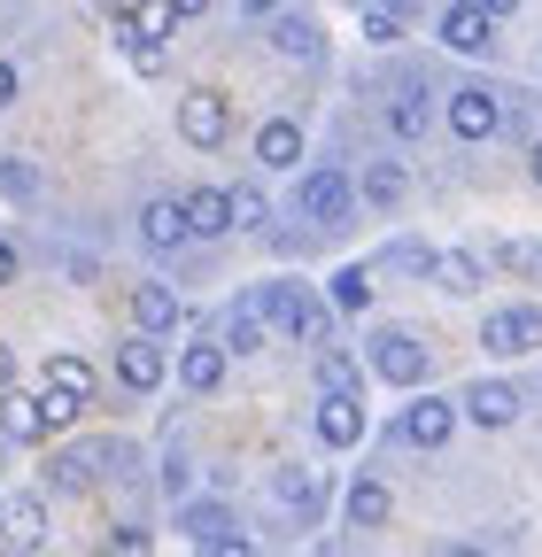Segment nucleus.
Listing matches in <instances>:
<instances>
[{
	"mask_svg": "<svg viewBox=\"0 0 542 557\" xmlns=\"http://www.w3.org/2000/svg\"><path fill=\"white\" fill-rule=\"evenodd\" d=\"M372 372H380L387 387H419V380H427V348H419L411 333H380V341H372Z\"/></svg>",
	"mask_w": 542,
	"mask_h": 557,
	"instance_id": "6",
	"label": "nucleus"
},
{
	"mask_svg": "<svg viewBox=\"0 0 542 557\" xmlns=\"http://www.w3.org/2000/svg\"><path fill=\"white\" fill-rule=\"evenodd\" d=\"M109 557H156L148 527H116V534H109Z\"/></svg>",
	"mask_w": 542,
	"mask_h": 557,
	"instance_id": "33",
	"label": "nucleus"
},
{
	"mask_svg": "<svg viewBox=\"0 0 542 557\" xmlns=\"http://www.w3.org/2000/svg\"><path fill=\"white\" fill-rule=\"evenodd\" d=\"M47 387H54V395H78V403H94V372H86L78 357H47Z\"/></svg>",
	"mask_w": 542,
	"mask_h": 557,
	"instance_id": "25",
	"label": "nucleus"
},
{
	"mask_svg": "<svg viewBox=\"0 0 542 557\" xmlns=\"http://www.w3.org/2000/svg\"><path fill=\"white\" fill-rule=\"evenodd\" d=\"M419 9V0H380V16H411Z\"/></svg>",
	"mask_w": 542,
	"mask_h": 557,
	"instance_id": "41",
	"label": "nucleus"
},
{
	"mask_svg": "<svg viewBox=\"0 0 542 557\" xmlns=\"http://www.w3.org/2000/svg\"><path fill=\"white\" fill-rule=\"evenodd\" d=\"M318 496H325V480H318L310 465H287V472H280V504H287V511H303V519H310V511H318Z\"/></svg>",
	"mask_w": 542,
	"mask_h": 557,
	"instance_id": "23",
	"label": "nucleus"
},
{
	"mask_svg": "<svg viewBox=\"0 0 542 557\" xmlns=\"http://www.w3.org/2000/svg\"><path fill=\"white\" fill-rule=\"evenodd\" d=\"M496 256H504L512 271H527V278H542V248H534V240H504Z\"/></svg>",
	"mask_w": 542,
	"mask_h": 557,
	"instance_id": "34",
	"label": "nucleus"
},
{
	"mask_svg": "<svg viewBox=\"0 0 542 557\" xmlns=\"http://www.w3.org/2000/svg\"><path fill=\"white\" fill-rule=\"evenodd\" d=\"M457 418H465L457 403H442V395H411V410H403V442H411V449H442Z\"/></svg>",
	"mask_w": 542,
	"mask_h": 557,
	"instance_id": "8",
	"label": "nucleus"
},
{
	"mask_svg": "<svg viewBox=\"0 0 542 557\" xmlns=\"http://www.w3.org/2000/svg\"><path fill=\"white\" fill-rule=\"evenodd\" d=\"M9 278H16V248H9V240H0V287H9Z\"/></svg>",
	"mask_w": 542,
	"mask_h": 557,
	"instance_id": "40",
	"label": "nucleus"
},
{
	"mask_svg": "<svg viewBox=\"0 0 542 557\" xmlns=\"http://www.w3.org/2000/svg\"><path fill=\"white\" fill-rule=\"evenodd\" d=\"M442 47L449 54H489L496 47V16L481 9V0H457V9H442Z\"/></svg>",
	"mask_w": 542,
	"mask_h": 557,
	"instance_id": "5",
	"label": "nucleus"
},
{
	"mask_svg": "<svg viewBox=\"0 0 542 557\" xmlns=\"http://www.w3.org/2000/svg\"><path fill=\"white\" fill-rule=\"evenodd\" d=\"M32 186H39V178H32V163H16V156L0 163V194H9V201H32Z\"/></svg>",
	"mask_w": 542,
	"mask_h": 557,
	"instance_id": "32",
	"label": "nucleus"
},
{
	"mask_svg": "<svg viewBox=\"0 0 542 557\" xmlns=\"http://www.w3.org/2000/svg\"><path fill=\"white\" fill-rule=\"evenodd\" d=\"M171 9H178V16H201V9H210V0H171Z\"/></svg>",
	"mask_w": 542,
	"mask_h": 557,
	"instance_id": "42",
	"label": "nucleus"
},
{
	"mask_svg": "<svg viewBox=\"0 0 542 557\" xmlns=\"http://www.w3.org/2000/svg\"><path fill=\"white\" fill-rule=\"evenodd\" d=\"M47 480H54V487H86V480H94V457H78V449H62V457L47 465Z\"/></svg>",
	"mask_w": 542,
	"mask_h": 557,
	"instance_id": "31",
	"label": "nucleus"
},
{
	"mask_svg": "<svg viewBox=\"0 0 542 557\" xmlns=\"http://www.w3.org/2000/svg\"><path fill=\"white\" fill-rule=\"evenodd\" d=\"M201 557H256V542H248V534H210V542H201Z\"/></svg>",
	"mask_w": 542,
	"mask_h": 557,
	"instance_id": "35",
	"label": "nucleus"
},
{
	"mask_svg": "<svg viewBox=\"0 0 542 557\" xmlns=\"http://www.w3.org/2000/svg\"><path fill=\"white\" fill-rule=\"evenodd\" d=\"M225 201H233V233H256L263 225V186L241 178V186H225Z\"/></svg>",
	"mask_w": 542,
	"mask_h": 557,
	"instance_id": "29",
	"label": "nucleus"
},
{
	"mask_svg": "<svg viewBox=\"0 0 542 557\" xmlns=\"http://www.w3.org/2000/svg\"><path fill=\"white\" fill-rule=\"evenodd\" d=\"M0 527H9V549H39V542H47V504H39V496H16Z\"/></svg>",
	"mask_w": 542,
	"mask_h": 557,
	"instance_id": "18",
	"label": "nucleus"
},
{
	"mask_svg": "<svg viewBox=\"0 0 542 557\" xmlns=\"http://www.w3.org/2000/svg\"><path fill=\"white\" fill-rule=\"evenodd\" d=\"M481 348H496V357H527V348H542V310L512 302V310H489L481 325Z\"/></svg>",
	"mask_w": 542,
	"mask_h": 557,
	"instance_id": "4",
	"label": "nucleus"
},
{
	"mask_svg": "<svg viewBox=\"0 0 542 557\" xmlns=\"http://www.w3.org/2000/svg\"><path fill=\"white\" fill-rule=\"evenodd\" d=\"M132 70H140V78H156V70H163V47H156V39H132Z\"/></svg>",
	"mask_w": 542,
	"mask_h": 557,
	"instance_id": "37",
	"label": "nucleus"
},
{
	"mask_svg": "<svg viewBox=\"0 0 542 557\" xmlns=\"http://www.w3.org/2000/svg\"><path fill=\"white\" fill-rule=\"evenodd\" d=\"M9 380H16V357H9V341H0V395H9Z\"/></svg>",
	"mask_w": 542,
	"mask_h": 557,
	"instance_id": "39",
	"label": "nucleus"
},
{
	"mask_svg": "<svg viewBox=\"0 0 542 557\" xmlns=\"http://www.w3.org/2000/svg\"><path fill=\"white\" fill-rule=\"evenodd\" d=\"M457 410L472 418V426H512V418H519V387L512 380H472Z\"/></svg>",
	"mask_w": 542,
	"mask_h": 557,
	"instance_id": "11",
	"label": "nucleus"
},
{
	"mask_svg": "<svg viewBox=\"0 0 542 557\" xmlns=\"http://www.w3.org/2000/svg\"><path fill=\"white\" fill-rule=\"evenodd\" d=\"M427 116H434V109H427V86H395V101H387V132H395V139H419Z\"/></svg>",
	"mask_w": 542,
	"mask_h": 557,
	"instance_id": "19",
	"label": "nucleus"
},
{
	"mask_svg": "<svg viewBox=\"0 0 542 557\" xmlns=\"http://www.w3.org/2000/svg\"><path fill=\"white\" fill-rule=\"evenodd\" d=\"M365 302H372V271L342 263V271H333V310H365Z\"/></svg>",
	"mask_w": 542,
	"mask_h": 557,
	"instance_id": "26",
	"label": "nucleus"
},
{
	"mask_svg": "<svg viewBox=\"0 0 542 557\" xmlns=\"http://www.w3.org/2000/svg\"><path fill=\"white\" fill-rule=\"evenodd\" d=\"M271 47H280L287 62H318V32H310L303 16H287V24H271Z\"/></svg>",
	"mask_w": 542,
	"mask_h": 557,
	"instance_id": "27",
	"label": "nucleus"
},
{
	"mask_svg": "<svg viewBox=\"0 0 542 557\" xmlns=\"http://www.w3.org/2000/svg\"><path fill=\"white\" fill-rule=\"evenodd\" d=\"M449 132H457V139H496V132H504V94L457 86V94H449Z\"/></svg>",
	"mask_w": 542,
	"mask_h": 557,
	"instance_id": "2",
	"label": "nucleus"
},
{
	"mask_svg": "<svg viewBox=\"0 0 542 557\" xmlns=\"http://www.w3.org/2000/svg\"><path fill=\"white\" fill-rule=\"evenodd\" d=\"M163 372H171V364H163V348H156L148 333H132V341L116 348V380H124L132 395H156V387H163Z\"/></svg>",
	"mask_w": 542,
	"mask_h": 557,
	"instance_id": "9",
	"label": "nucleus"
},
{
	"mask_svg": "<svg viewBox=\"0 0 542 557\" xmlns=\"http://www.w3.org/2000/svg\"><path fill=\"white\" fill-rule=\"evenodd\" d=\"M318 387H325V395H365V380H357V357H349V348H318Z\"/></svg>",
	"mask_w": 542,
	"mask_h": 557,
	"instance_id": "22",
	"label": "nucleus"
},
{
	"mask_svg": "<svg viewBox=\"0 0 542 557\" xmlns=\"http://www.w3.org/2000/svg\"><path fill=\"white\" fill-rule=\"evenodd\" d=\"M178 380H186L194 395H210V387L225 380V341H194L186 357H178Z\"/></svg>",
	"mask_w": 542,
	"mask_h": 557,
	"instance_id": "16",
	"label": "nucleus"
},
{
	"mask_svg": "<svg viewBox=\"0 0 542 557\" xmlns=\"http://www.w3.org/2000/svg\"><path fill=\"white\" fill-rule=\"evenodd\" d=\"M365 39H372V47H395V39H403V16H380V9H372V16H365Z\"/></svg>",
	"mask_w": 542,
	"mask_h": 557,
	"instance_id": "36",
	"label": "nucleus"
},
{
	"mask_svg": "<svg viewBox=\"0 0 542 557\" xmlns=\"http://www.w3.org/2000/svg\"><path fill=\"white\" fill-rule=\"evenodd\" d=\"M9 101H16V70H9V62H0V109H9Z\"/></svg>",
	"mask_w": 542,
	"mask_h": 557,
	"instance_id": "38",
	"label": "nucleus"
},
{
	"mask_svg": "<svg viewBox=\"0 0 542 557\" xmlns=\"http://www.w3.org/2000/svg\"><path fill=\"white\" fill-rule=\"evenodd\" d=\"M256 310L280 325L287 341H303V348H325V302H310L303 287H256Z\"/></svg>",
	"mask_w": 542,
	"mask_h": 557,
	"instance_id": "1",
	"label": "nucleus"
},
{
	"mask_svg": "<svg viewBox=\"0 0 542 557\" xmlns=\"http://www.w3.org/2000/svg\"><path fill=\"white\" fill-rule=\"evenodd\" d=\"M481 271H489V263L472 256V248H449V256H442V287H449V295H481Z\"/></svg>",
	"mask_w": 542,
	"mask_h": 557,
	"instance_id": "24",
	"label": "nucleus"
},
{
	"mask_svg": "<svg viewBox=\"0 0 542 557\" xmlns=\"http://www.w3.org/2000/svg\"><path fill=\"white\" fill-rule=\"evenodd\" d=\"M241 9H248V16H271V9H280V0H241Z\"/></svg>",
	"mask_w": 542,
	"mask_h": 557,
	"instance_id": "43",
	"label": "nucleus"
},
{
	"mask_svg": "<svg viewBox=\"0 0 542 557\" xmlns=\"http://www.w3.org/2000/svg\"><path fill=\"white\" fill-rule=\"evenodd\" d=\"M295 201H303V218H318V225H342L349 209H357V186H349L342 171H310Z\"/></svg>",
	"mask_w": 542,
	"mask_h": 557,
	"instance_id": "7",
	"label": "nucleus"
},
{
	"mask_svg": "<svg viewBox=\"0 0 542 557\" xmlns=\"http://www.w3.org/2000/svg\"><path fill=\"white\" fill-rule=\"evenodd\" d=\"M318 442L325 449H357L365 442V395H325L318 403Z\"/></svg>",
	"mask_w": 542,
	"mask_h": 557,
	"instance_id": "10",
	"label": "nucleus"
},
{
	"mask_svg": "<svg viewBox=\"0 0 542 557\" xmlns=\"http://www.w3.org/2000/svg\"><path fill=\"white\" fill-rule=\"evenodd\" d=\"M527 171H534V186H542V139H534V156H527Z\"/></svg>",
	"mask_w": 542,
	"mask_h": 557,
	"instance_id": "45",
	"label": "nucleus"
},
{
	"mask_svg": "<svg viewBox=\"0 0 542 557\" xmlns=\"http://www.w3.org/2000/svg\"><path fill=\"white\" fill-rule=\"evenodd\" d=\"M171 24H178V9H171V0H140V9H132V39H171Z\"/></svg>",
	"mask_w": 542,
	"mask_h": 557,
	"instance_id": "28",
	"label": "nucleus"
},
{
	"mask_svg": "<svg viewBox=\"0 0 542 557\" xmlns=\"http://www.w3.org/2000/svg\"><path fill=\"white\" fill-rule=\"evenodd\" d=\"M132 325H140V333H178L186 325V302L171 287H132Z\"/></svg>",
	"mask_w": 542,
	"mask_h": 557,
	"instance_id": "14",
	"label": "nucleus"
},
{
	"mask_svg": "<svg viewBox=\"0 0 542 557\" xmlns=\"http://www.w3.org/2000/svg\"><path fill=\"white\" fill-rule=\"evenodd\" d=\"M481 9H489V16H512V9H519V0H481Z\"/></svg>",
	"mask_w": 542,
	"mask_h": 557,
	"instance_id": "44",
	"label": "nucleus"
},
{
	"mask_svg": "<svg viewBox=\"0 0 542 557\" xmlns=\"http://www.w3.org/2000/svg\"><path fill=\"white\" fill-rule=\"evenodd\" d=\"M218 341H225V357H248V348L263 341V310H256V295H248L241 310H225V325H218Z\"/></svg>",
	"mask_w": 542,
	"mask_h": 557,
	"instance_id": "21",
	"label": "nucleus"
},
{
	"mask_svg": "<svg viewBox=\"0 0 542 557\" xmlns=\"http://www.w3.org/2000/svg\"><path fill=\"white\" fill-rule=\"evenodd\" d=\"M194 233V218H186V194H156L148 209H140V240L148 248H178Z\"/></svg>",
	"mask_w": 542,
	"mask_h": 557,
	"instance_id": "12",
	"label": "nucleus"
},
{
	"mask_svg": "<svg viewBox=\"0 0 542 557\" xmlns=\"http://www.w3.org/2000/svg\"><path fill=\"white\" fill-rule=\"evenodd\" d=\"M0 426H9V442H47V434H62L54 410H47V395H9V403H0Z\"/></svg>",
	"mask_w": 542,
	"mask_h": 557,
	"instance_id": "13",
	"label": "nucleus"
},
{
	"mask_svg": "<svg viewBox=\"0 0 542 557\" xmlns=\"http://www.w3.org/2000/svg\"><path fill=\"white\" fill-rule=\"evenodd\" d=\"M342 511H349V527H387V511H395V496L380 480H357L349 496H342Z\"/></svg>",
	"mask_w": 542,
	"mask_h": 557,
	"instance_id": "20",
	"label": "nucleus"
},
{
	"mask_svg": "<svg viewBox=\"0 0 542 557\" xmlns=\"http://www.w3.org/2000/svg\"><path fill=\"white\" fill-rule=\"evenodd\" d=\"M256 163H263V171H295V163H303V124L271 116V124L256 132Z\"/></svg>",
	"mask_w": 542,
	"mask_h": 557,
	"instance_id": "15",
	"label": "nucleus"
},
{
	"mask_svg": "<svg viewBox=\"0 0 542 557\" xmlns=\"http://www.w3.org/2000/svg\"><path fill=\"white\" fill-rule=\"evenodd\" d=\"M178 132L194 139V148H218V139L233 132V109H225V94H218V86H194V94L178 101Z\"/></svg>",
	"mask_w": 542,
	"mask_h": 557,
	"instance_id": "3",
	"label": "nucleus"
},
{
	"mask_svg": "<svg viewBox=\"0 0 542 557\" xmlns=\"http://www.w3.org/2000/svg\"><path fill=\"white\" fill-rule=\"evenodd\" d=\"M403 186H411V178H403V163H372V171H365V201H403Z\"/></svg>",
	"mask_w": 542,
	"mask_h": 557,
	"instance_id": "30",
	"label": "nucleus"
},
{
	"mask_svg": "<svg viewBox=\"0 0 542 557\" xmlns=\"http://www.w3.org/2000/svg\"><path fill=\"white\" fill-rule=\"evenodd\" d=\"M186 218H194L201 240H210V233H233V201H225V186H194V194H186Z\"/></svg>",
	"mask_w": 542,
	"mask_h": 557,
	"instance_id": "17",
	"label": "nucleus"
}]
</instances>
